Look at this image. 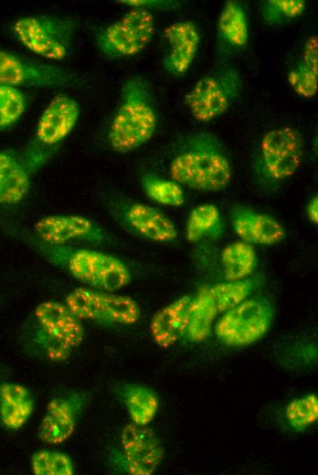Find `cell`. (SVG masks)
<instances>
[{"label": "cell", "mask_w": 318, "mask_h": 475, "mask_svg": "<svg viewBox=\"0 0 318 475\" xmlns=\"http://www.w3.org/2000/svg\"><path fill=\"white\" fill-rule=\"evenodd\" d=\"M143 192L156 204L179 207L185 204L186 196L182 185L172 179H165L152 174H144L141 178Z\"/></svg>", "instance_id": "cell-28"}, {"label": "cell", "mask_w": 318, "mask_h": 475, "mask_svg": "<svg viewBox=\"0 0 318 475\" xmlns=\"http://www.w3.org/2000/svg\"><path fill=\"white\" fill-rule=\"evenodd\" d=\"M223 230V222L218 208L213 204L194 207L188 215L186 237L188 242L196 243L206 238H217Z\"/></svg>", "instance_id": "cell-26"}, {"label": "cell", "mask_w": 318, "mask_h": 475, "mask_svg": "<svg viewBox=\"0 0 318 475\" xmlns=\"http://www.w3.org/2000/svg\"><path fill=\"white\" fill-rule=\"evenodd\" d=\"M257 262L253 246L242 240L228 244L221 252V264L227 281L249 278L255 270Z\"/></svg>", "instance_id": "cell-25"}, {"label": "cell", "mask_w": 318, "mask_h": 475, "mask_svg": "<svg viewBox=\"0 0 318 475\" xmlns=\"http://www.w3.org/2000/svg\"><path fill=\"white\" fill-rule=\"evenodd\" d=\"M84 393H72L52 398L47 405L38 429V438L47 445H59L73 434L87 404Z\"/></svg>", "instance_id": "cell-14"}, {"label": "cell", "mask_w": 318, "mask_h": 475, "mask_svg": "<svg viewBox=\"0 0 318 475\" xmlns=\"http://www.w3.org/2000/svg\"><path fill=\"white\" fill-rule=\"evenodd\" d=\"M304 153L301 132L289 125L270 129L261 136L252 157V178L261 193L279 191L300 168Z\"/></svg>", "instance_id": "cell-3"}, {"label": "cell", "mask_w": 318, "mask_h": 475, "mask_svg": "<svg viewBox=\"0 0 318 475\" xmlns=\"http://www.w3.org/2000/svg\"><path fill=\"white\" fill-rule=\"evenodd\" d=\"M132 423L148 426L159 409V398L151 388L138 384L124 385L120 391Z\"/></svg>", "instance_id": "cell-24"}, {"label": "cell", "mask_w": 318, "mask_h": 475, "mask_svg": "<svg viewBox=\"0 0 318 475\" xmlns=\"http://www.w3.org/2000/svg\"><path fill=\"white\" fill-rule=\"evenodd\" d=\"M155 32L153 13L132 8L117 20L102 27L95 37L96 46L109 59L128 58L140 54Z\"/></svg>", "instance_id": "cell-9"}, {"label": "cell", "mask_w": 318, "mask_h": 475, "mask_svg": "<svg viewBox=\"0 0 318 475\" xmlns=\"http://www.w3.org/2000/svg\"><path fill=\"white\" fill-rule=\"evenodd\" d=\"M121 446L129 474L152 475L163 461L161 440L147 426L127 424L121 433Z\"/></svg>", "instance_id": "cell-13"}, {"label": "cell", "mask_w": 318, "mask_h": 475, "mask_svg": "<svg viewBox=\"0 0 318 475\" xmlns=\"http://www.w3.org/2000/svg\"><path fill=\"white\" fill-rule=\"evenodd\" d=\"M171 179L180 185L203 192L225 189L232 178L228 155L221 141L213 133L189 134L172 158Z\"/></svg>", "instance_id": "cell-1"}, {"label": "cell", "mask_w": 318, "mask_h": 475, "mask_svg": "<svg viewBox=\"0 0 318 475\" xmlns=\"http://www.w3.org/2000/svg\"><path fill=\"white\" fill-rule=\"evenodd\" d=\"M77 78L67 69L26 59L0 48V84L19 87H69Z\"/></svg>", "instance_id": "cell-11"}, {"label": "cell", "mask_w": 318, "mask_h": 475, "mask_svg": "<svg viewBox=\"0 0 318 475\" xmlns=\"http://www.w3.org/2000/svg\"><path fill=\"white\" fill-rule=\"evenodd\" d=\"M157 127V111L153 90L141 76L128 79L108 130L111 148L126 153L146 143Z\"/></svg>", "instance_id": "cell-2"}, {"label": "cell", "mask_w": 318, "mask_h": 475, "mask_svg": "<svg viewBox=\"0 0 318 475\" xmlns=\"http://www.w3.org/2000/svg\"><path fill=\"white\" fill-rule=\"evenodd\" d=\"M305 9L304 0H267L260 5V16L265 24L281 26L300 18Z\"/></svg>", "instance_id": "cell-30"}, {"label": "cell", "mask_w": 318, "mask_h": 475, "mask_svg": "<svg viewBox=\"0 0 318 475\" xmlns=\"http://www.w3.org/2000/svg\"><path fill=\"white\" fill-rule=\"evenodd\" d=\"M218 312L211 299L208 285L202 286L189 304L186 335L194 343L206 341Z\"/></svg>", "instance_id": "cell-23"}, {"label": "cell", "mask_w": 318, "mask_h": 475, "mask_svg": "<svg viewBox=\"0 0 318 475\" xmlns=\"http://www.w3.org/2000/svg\"><path fill=\"white\" fill-rule=\"evenodd\" d=\"M34 398L25 385L5 383L0 385V417L9 430L21 428L34 410Z\"/></svg>", "instance_id": "cell-21"}, {"label": "cell", "mask_w": 318, "mask_h": 475, "mask_svg": "<svg viewBox=\"0 0 318 475\" xmlns=\"http://www.w3.org/2000/svg\"><path fill=\"white\" fill-rule=\"evenodd\" d=\"M273 320L270 301L262 297L248 298L222 313L214 326L217 338L225 345L244 347L261 339Z\"/></svg>", "instance_id": "cell-10"}, {"label": "cell", "mask_w": 318, "mask_h": 475, "mask_svg": "<svg viewBox=\"0 0 318 475\" xmlns=\"http://www.w3.org/2000/svg\"><path fill=\"white\" fill-rule=\"evenodd\" d=\"M191 300L190 295L181 296L152 317L149 331L156 345L167 349L186 335Z\"/></svg>", "instance_id": "cell-19"}, {"label": "cell", "mask_w": 318, "mask_h": 475, "mask_svg": "<svg viewBox=\"0 0 318 475\" xmlns=\"http://www.w3.org/2000/svg\"><path fill=\"white\" fill-rule=\"evenodd\" d=\"M306 216L310 222L317 224L318 222V196H313L306 206Z\"/></svg>", "instance_id": "cell-35"}, {"label": "cell", "mask_w": 318, "mask_h": 475, "mask_svg": "<svg viewBox=\"0 0 318 475\" xmlns=\"http://www.w3.org/2000/svg\"><path fill=\"white\" fill-rule=\"evenodd\" d=\"M288 82L292 90L302 98H313L318 90V68L300 59L289 71Z\"/></svg>", "instance_id": "cell-33"}, {"label": "cell", "mask_w": 318, "mask_h": 475, "mask_svg": "<svg viewBox=\"0 0 318 475\" xmlns=\"http://www.w3.org/2000/svg\"><path fill=\"white\" fill-rule=\"evenodd\" d=\"M33 320L32 339L50 361L67 360L83 341L81 321L65 303L54 300L40 302L33 311Z\"/></svg>", "instance_id": "cell-5"}, {"label": "cell", "mask_w": 318, "mask_h": 475, "mask_svg": "<svg viewBox=\"0 0 318 475\" xmlns=\"http://www.w3.org/2000/svg\"><path fill=\"white\" fill-rule=\"evenodd\" d=\"M79 116L78 102L67 94H57L46 106L37 121V140L47 146L58 144L72 132Z\"/></svg>", "instance_id": "cell-17"}, {"label": "cell", "mask_w": 318, "mask_h": 475, "mask_svg": "<svg viewBox=\"0 0 318 475\" xmlns=\"http://www.w3.org/2000/svg\"><path fill=\"white\" fill-rule=\"evenodd\" d=\"M288 425L297 432H302L318 420V396L310 393L291 400L285 408Z\"/></svg>", "instance_id": "cell-29"}, {"label": "cell", "mask_w": 318, "mask_h": 475, "mask_svg": "<svg viewBox=\"0 0 318 475\" xmlns=\"http://www.w3.org/2000/svg\"><path fill=\"white\" fill-rule=\"evenodd\" d=\"M65 304L80 320L104 325H132L141 318L138 302L127 295L91 288H76Z\"/></svg>", "instance_id": "cell-8"}, {"label": "cell", "mask_w": 318, "mask_h": 475, "mask_svg": "<svg viewBox=\"0 0 318 475\" xmlns=\"http://www.w3.org/2000/svg\"><path fill=\"white\" fill-rule=\"evenodd\" d=\"M162 64L171 75L183 76L190 69L200 44L196 26L189 20L175 22L164 30Z\"/></svg>", "instance_id": "cell-15"}, {"label": "cell", "mask_w": 318, "mask_h": 475, "mask_svg": "<svg viewBox=\"0 0 318 475\" xmlns=\"http://www.w3.org/2000/svg\"><path fill=\"white\" fill-rule=\"evenodd\" d=\"M29 172L12 150H0V205L20 203L30 189Z\"/></svg>", "instance_id": "cell-20"}, {"label": "cell", "mask_w": 318, "mask_h": 475, "mask_svg": "<svg viewBox=\"0 0 318 475\" xmlns=\"http://www.w3.org/2000/svg\"><path fill=\"white\" fill-rule=\"evenodd\" d=\"M241 76L237 69L224 66L202 77L186 95L185 103L198 122L222 116L239 97Z\"/></svg>", "instance_id": "cell-7"}, {"label": "cell", "mask_w": 318, "mask_h": 475, "mask_svg": "<svg viewBox=\"0 0 318 475\" xmlns=\"http://www.w3.org/2000/svg\"><path fill=\"white\" fill-rule=\"evenodd\" d=\"M118 3L132 8H142L149 11L152 9L170 10L180 5L176 1L164 0H121Z\"/></svg>", "instance_id": "cell-34"}, {"label": "cell", "mask_w": 318, "mask_h": 475, "mask_svg": "<svg viewBox=\"0 0 318 475\" xmlns=\"http://www.w3.org/2000/svg\"><path fill=\"white\" fill-rule=\"evenodd\" d=\"M30 464L36 475H72L75 471L71 458L65 452L54 449L36 451Z\"/></svg>", "instance_id": "cell-31"}, {"label": "cell", "mask_w": 318, "mask_h": 475, "mask_svg": "<svg viewBox=\"0 0 318 475\" xmlns=\"http://www.w3.org/2000/svg\"><path fill=\"white\" fill-rule=\"evenodd\" d=\"M230 222L238 238L250 245L273 246L281 242L286 231L275 217L246 206L230 210Z\"/></svg>", "instance_id": "cell-16"}, {"label": "cell", "mask_w": 318, "mask_h": 475, "mask_svg": "<svg viewBox=\"0 0 318 475\" xmlns=\"http://www.w3.org/2000/svg\"><path fill=\"white\" fill-rule=\"evenodd\" d=\"M259 280L244 279L208 285L209 294L218 314L238 305L251 295L259 285Z\"/></svg>", "instance_id": "cell-27"}, {"label": "cell", "mask_w": 318, "mask_h": 475, "mask_svg": "<svg viewBox=\"0 0 318 475\" xmlns=\"http://www.w3.org/2000/svg\"><path fill=\"white\" fill-rule=\"evenodd\" d=\"M33 228L39 242L50 246H67L76 241L101 243L108 238L97 223L78 215L47 216L38 219Z\"/></svg>", "instance_id": "cell-12"}, {"label": "cell", "mask_w": 318, "mask_h": 475, "mask_svg": "<svg viewBox=\"0 0 318 475\" xmlns=\"http://www.w3.org/2000/svg\"><path fill=\"white\" fill-rule=\"evenodd\" d=\"M122 218L130 230L136 235L157 243H171L178 232L173 223L157 208L140 202L126 204Z\"/></svg>", "instance_id": "cell-18"}, {"label": "cell", "mask_w": 318, "mask_h": 475, "mask_svg": "<svg viewBox=\"0 0 318 475\" xmlns=\"http://www.w3.org/2000/svg\"><path fill=\"white\" fill-rule=\"evenodd\" d=\"M221 43L230 48H245L249 39V19L244 5L235 0L224 4L217 23Z\"/></svg>", "instance_id": "cell-22"}, {"label": "cell", "mask_w": 318, "mask_h": 475, "mask_svg": "<svg viewBox=\"0 0 318 475\" xmlns=\"http://www.w3.org/2000/svg\"><path fill=\"white\" fill-rule=\"evenodd\" d=\"M77 29L74 18L54 15L22 16L12 27L14 36L26 48L52 60L70 56Z\"/></svg>", "instance_id": "cell-6"}, {"label": "cell", "mask_w": 318, "mask_h": 475, "mask_svg": "<svg viewBox=\"0 0 318 475\" xmlns=\"http://www.w3.org/2000/svg\"><path fill=\"white\" fill-rule=\"evenodd\" d=\"M37 245L48 260L64 267L73 278L89 288L115 292L131 282L132 275L127 265L111 254L41 242Z\"/></svg>", "instance_id": "cell-4"}, {"label": "cell", "mask_w": 318, "mask_h": 475, "mask_svg": "<svg viewBox=\"0 0 318 475\" xmlns=\"http://www.w3.org/2000/svg\"><path fill=\"white\" fill-rule=\"evenodd\" d=\"M26 106V96L19 89L0 84V131L16 123Z\"/></svg>", "instance_id": "cell-32"}]
</instances>
